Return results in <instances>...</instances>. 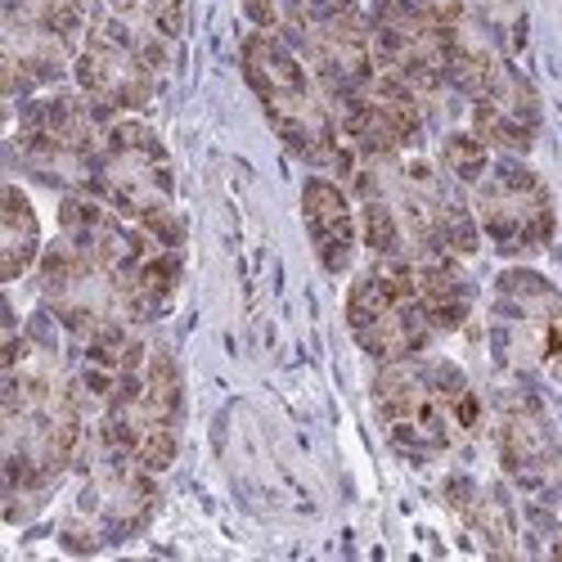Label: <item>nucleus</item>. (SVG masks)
I'll return each mask as SVG.
<instances>
[{"label":"nucleus","mask_w":562,"mask_h":562,"mask_svg":"<svg viewBox=\"0 0 562 562\" xmlns=\"http://www.w3.org/2000/svg\"><path fill=\"white\" fill-rule=\"evenodd\" d=\"M90 441V414L77 379L50 338H10L5 351V513L19 522L77 468Z\"/></svg>","instance_id":"obj_1"},{"label":"nucleus","mask_w":562,"mask_h":562,"mask_svg":"<svg viewBox=\"0 0 562 562\" xmlns=\"http://www.w3.org/2000/svg\"><path fill=\"white\" fill-rule=\"evenodd\" d=\"M373 409L387 441L409 459H441L482 432V396L450 360H392L373 379Z\"/></svg>","instance_id":"obj_2"},{"label":"nucleus","mask_w":562,"mask_h":562,"mask_svg":"<svg viewBox=\"0 0 562 562\" xmlns=\"http://www.w3.org/2000/svg\"><path fill=\"white\" fill-rule=\"evenodd\" d=\"M244 77L261 100V113L274 126V135L302 162L347 171L351 149L338 126V109L293 41L274 32H252L244 41Z\"/></svg>","instance_id":"obj_3"},{"label":"nucleus","mask_w":562,"mask_h":562,"mask_svg":"<svg viewBox=\"0 0 562 562\" xmlns=\"http://www.w3.org/2000/svg\"><path fill=\"white\" fill-rule=\"evenodd\" d=\"M90 190H95L113 212H122L126 221L145 225L158 244H167V248L184 244V221L176 212L171 154L154 135V126L135 122V117L109 122V131L100 139V154H95Z\"/></svg>","instance_id":"obj_4"},{"label":"nucleus","mask_w":562,"mask_h":562,"mask_svg":"<svg viewBox=\"0 0 562 562\" xmlns=\"http://www.w3.org/2000/svg\"><path fill=\"white\" fill-rule=\"evenodd\" d=\"M81 486L64 518V544L77 553H95L104 544H117L135 536L154 518L158 508V486L154 473L126 459L117 446H109L100 432H90L81 459Z\"/></svg>","instance_id":"obj_5"},{"label":"nucleus","mask_w":562,"mask_h":562,"mask_svg":"<svg viewBox=\"0 0 562 562\" xmlns=\"http://www.w3.org/2000/svg\"><path fill=\"white\" fill-rule=\"evenodd\" d=\"M491 356L513 379L562 369V293L540 270L513 266L491 293Z\"/></svg>","instance_id":"obj_6"},{"label":"nucleus","mask_w":562,"mask_h":562,"mask_svg":"<svg viewBox=\"0 0 562 562\" xmlns=\"http://www.w3.org/2000/svg\"><path fill=\"white\" fill-rule=\"evenodd\" d=\"M180 424H184V379L167 347H149L145 369L135 373L126 396L95 418V428L109 446H117L126 459H135L149 473L176 463L180 450Z\"/></svg>","instance_id":"obj_7"},{"label":"nucleus","mask_w":562,"mask_h":562,"mask_svg":"<svg viewBox=\"0 0 562 562\" xmlns=\"http://www.w3.org/2000/svg\"><path fill=\"white\" fill-rule=\"evenodd\" d=\"M347 324L360 351H369L383 364L424 356V347L437 334L424 302H418L409 261H392V257H379L364 274H356L347 293Z\"/></svg>","instance_id":"obj_8"},{"label":"nucleus","mask_w":562,"mask_h":562,"mask_svg":"<svg viewBox=\"0 0 562 562\" xmlns=\"http://www.w3.org/2000/svg\"><path fill=\"white\" fill-rule=\"evenodd\" d=\"M72 72H77L81 95L113 117V113H139L154 104L162 64L149 55V45L122 19L95 10L90 27L81 32V50L72 59Z\"/></svg>","instance_id":"obj_9"},{"label":"nucleus","mask_w":562,"mask_h":562,"mask_svg":"<svg viewBox=\"0 0 562 562\" xmlns=\"http://www.w3.org/2000/svg\"><path fill=\"white\" fill-rule=\"evenodd\" d=\"M473 212L486 239L504 257H536L553 244L549 184L518 158H495L473 184Z\"/></svg>","instance_id":"obj_10"},{"label":"nucleus","mask_w":562,"mask_h":562,"mask_svg":"<svg viewBox=\"0 0 562 562\" xmlns=\"http://www.w3.org/2000/svg\"><path fill=\"white\" fill-rule=\"evenodd\" d=\"M41 302L77 342L117 329V324H135L126 315L117 274L95 257H86L77 244H68L64 234L41 257Z\"/></svg>","instance_id":"obj_11"},{"label":"nucleus","mask_w":562,"mask_h":562,"mask_svg":"<svg viewBox=\"0 0 562 562\" xmlns=\"http://www.w3.org/2000/svg\"><path fill=\"white\" fill-rule=\"evenodd\" d=\"M373 59L383 72L401 77L418 100H432L450 86V41L446 27L418 0H379L369 14Z\"/></svg>","instance_id":"obj_12"},{"label":"nucleus","mask_w":562,"mask_h":562,"mask_svg":"<svg viewBox=\"0 0 562 562\" xmlns=\"http://www.w3.org/2000/svg\"><path fill=\"white\" fill-rule=\"evenodd\" d=\"M334 109L342 139L356 158H401L424 135V100L383 68L364 77L356 90H347V95H338Z\"/></svg>","instance_id":"obj_13"},{"label":"nucleus","mask_w":562,"mask_h":562,"mask_svg":"<svg viewBox=\"0 0 562 562\" xmlns=\"http://www.w3.org/2000/svg\"><path fill=\"white\" fill-rule=\"evenodd\" d=\"M495 441H499V463L513 486H522L527 495L553 491V482L562 473V454H558V437L549 428V414L531 392L499 396Z\"/></svg>","instance_id":"obj_14"},{"label":"nucleus","mask_w":562,"mask_h":562,"mask_svg":"<svg viewBox=\"0 0 562 562\" xmlns=\"http://www.w3.org/2000/svg\"><path fill=\"white\" fill-rule=\"evenodd\" d=\"M468 104H473V131L491 149H499L508 158H522L536 149L540 95L508 59H495V68L486 72V81L473 90V95H468Z\"/></svg>","instance_id":"obj_15"},{"label":"nucleus","mask_w":562,"mask_h":562,"mask_svg":"<svg viewBox=\"0 0 562 562\" xmlns=\"http://www.w3.org/2000/svg\"><path fill=\"white\" fill-rule=\"evenodd\" d=\"M72 59V36L59 27L27 19L19 10H5V90L23 95V90H45L64 81Z\"/></svg>","instance_id":"obj_16"},{"label":"nucleus","mask_w":562,"mask_h":562,"mask_svg":"<svg viewBox=\"0 0 562 562\" xmlns=\"http://www.w3.org/2000/svg\"><path fill=\"white\" fill-rule=\"evenodd\" d=\"M302 221H306L319 266L329 274H347L360 248V229H356V212L342 184L329 176H311L302 184Z\"/></svg>","instance_id":"obj_17"},{"label":"nucleus","mask_w":562,"mask_h":562,"mask_svg":"<svg viewBox=\"0 0 562 562\" xmlns=\"http://www.w3.org/2000/svg\"><path fill=\"white\" fill-rule=\"evenodd\" d=\"M409 274H414L418 302H424L432 329L437 334L463 329L468 315H473V284H468L459 257H450V252H424V257L409 261Z\"/></svg>","instance_id":"obj_18"},{"label":"nucleus","mask_w":562,"mask_h":562,"mask_svg":"<svg viewBox=\"0 0 562 562\" xmlns=\"http://www.w3.org/2000/svg\"><path fill=\"white\" fill-rule=\"evenodd\" d=\"M446 495H450L454 513L482 536V544L491 553H513L518 549V518H513V504H508V495L499 486H477L468 477H454Z\"/></svg>","instance_id":"obj_19"},{"label":"nucleus","mask_w":562,"mask_h":562,"mask_svg":"<svg viewBox=\"0 0 562 562\" xmlns=\"http://www.w3.org/2000/svg\"><path fill=\"white\" fill-rule=\"evenodd\" d=\"M244 10L257 23V32H274V36L302 45V36L311 27H319L324 19L360 10V0H244Z\"/></svg>","instance_id":"obj_20"},{"label":"nucleus","mask_w":562,"mask_h":562,"mask_svg":"<svg viewBox=\"0 0 562 562\" xmlns=\"http://www.w3.org/2000/svg\"><path fill=\"white\" fill-rule=\"evenodd\" d=\"M36 252H41V216L19 184H5V207H0V257H5L10 284L27 274Z\"/></svg>","instance_id":"obj_21"},{"label":"nucleus","mask_w":562,"mask_h":562,"mask_svg":"<svg viewBox=\"0 0 562 562\" xmlns=\"http://www.w3.org/2000/svg\"><path fill=\"white\" fill-rule=\"evenodd\" d=\"M463 10L473 14V23L495 41L499 55H522L527 50V32H531V19H527V0H463Z\"/></svg>","instance_id":"obj_22"},{"label":"nucleus","mask_w":562,"mask_h":562,"mask_svg":"<svg viewBox=\"0 0 562 562\" xmlns=\"http://www.w3.org/2000/svg\"><path fill=\"white\" fill-rule=\"evenodd\" d=\"M491 162H495L491 158V145H486L477 131H450L441 139V167L463 184V190H473V184L486 176Z\"/></svg>","instance_id":"obj_23"}]
</instances>
